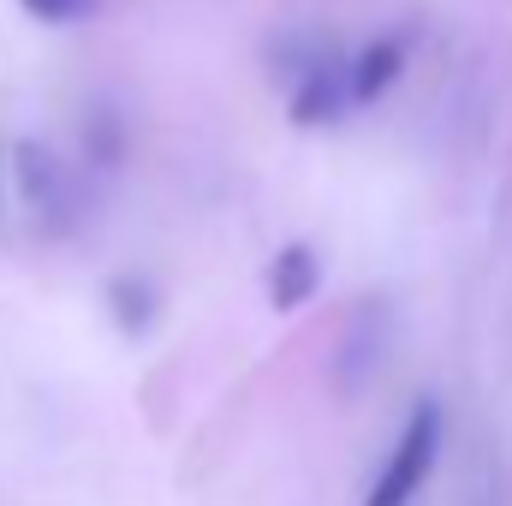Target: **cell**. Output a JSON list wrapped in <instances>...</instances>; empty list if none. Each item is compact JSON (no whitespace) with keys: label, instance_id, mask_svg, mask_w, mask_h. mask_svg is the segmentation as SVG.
<instances>
[{"label":"cell","instance_id":"6da1fadb","mask_svg":"<svg viewBox=\"0 0 512 506\" xmlns=\"http://www.w3.org/2000/svg\"><path fill=\"white\" fill-rule=\"evenodd\" d=\"M441 429H447L441 405L417 399L411 417H405V429H399V441H393V453H387V465L376 471V483L364 495V506H411L417 501V489L429 483V471L441 459Z\"/></svg>","mask_w":512,"mask_h":506},{"label":"cell","instance_id":"7a4b0ae2","mask_svg":"<svg viewBox=\"0 0 512 506\" xmlns=\"http://www.w3.org/2000/svg\"><path fill=\"white\" fill-rule=\"evenodd\" d=\"M346 108H352V72H346V60H340L334 48L310 54V60L292 72V96H286L292 126H304V131L334 126Z\"/></svg>","mask_w":512,"mask_h":506},{"label":"cell","instance_id":"3957f363","mask_svg":"<svg viewBox=\"0 0 512 506\" xmlns=\"http://www.w3.org/2000/svg\"><path fill=\"white\" fill-rule=\"evenodd\" d=\"M405 66H411V36H399V30L370 36V42L346 60V72H352V108H376L387 90L405 78Z\"/></svg>","mask_w":512,"mask_h":506},{"label":"cell","instance_id":"277c9868","mask_svg":"<svg viewBox=\"0 0 512 506\" xmlns=\"http://www.w3.org/2000/svg\"><path fill=\"white\" fill-rule=\"evenodd\" d=\"M316 286H322V256H316V245L292 239V245L274 251V262H268V304H274L280 316L304 310V304L316 298Z\"/></svg>","mask_w":512,"mask_h":506},{"label":"cell","instance_id":"5b68a950","mask_svg":"<svg viewBox=\"0 0 512 506\" xmlns=\"http://www.w3.org/2000/svg\"><path fill=\"white\" fill-rule=\"evenodd\" d=\"M12 173H18V197L30 215H60L66 209V173L42 143H12Z\"/></svg>","mask_w":512,"mask_h":506},{"label":"cell","instance_id":"8992f818","mask_svg":"<svg viewBox=\"0 0 512 506\" xmlns=\"http://www.w3.org/2000/svg\"><path fill=\"white\" fill-rule=\"evenodd\" d=\"M108 310H114L120 334H149L161 316V292L143 274H120V280H108Z\"/></svg>","mask_w":512,"mask_h":506},{"label":"cell","instance_id":"52a82bcc","mask_svg":"<svg viewBox=\"0 0 512 506\" xmlns=\"http://www.w3.org/2000/svg\"><path fill=\"white\" fill-rule=\"evenodd\" d=\"M84 149H90L96 167H114V161L126 155V131H120V120H114V114H96V120L84 126Z\"/></svg>","mask_w":512,"mask_h":506},{"label":"cell","instance_id":"ba28073f","mask_svg":"<svg viewBox=\"0 0 512 506\" xmlns=\"http://www.w3.org/2000/svg\"><path fill=\"white\" fill-rule=\"evenodd\" d=\"M96 6L102 0H18V12L36 24H72V18H90Z\"/></svg>","mask_w":512,"mask_h":506}]
</instances>
